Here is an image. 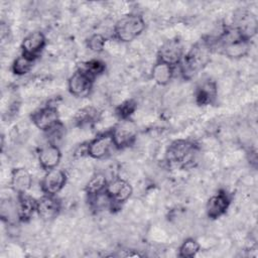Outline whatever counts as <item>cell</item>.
<instances>
[{"label": "cell", "mask_w": 258, "mask_h": 258, "mask_svg": "<svg viewBox=\"0 0 258 258\" xmlns=\"http://www.w3.org/2000/svg\"><path fill=\"white\" fill-rule=\"evenodd\" d=\"M145 29L143 17L136 13L122 16L114 25V37L121 42H130L137 38Z\"/></svg>", "instance_id": "6da1fadb"}, {"label": "cell", "mask_w": 258, "mask_h": 258, "mask_svg": "<svg viewBox=\"0 0 258 258\" xmlns=\"http://www.w3.org/2000/svg\"><path fill=\"white\" fill-rule=\"evenodd\" d=\"M210 59V46L207 43H197L182 56L180 73L184 78H191L199 73Z\"/></svg>", "instance_id": "7a4b0ae2"}, {"label": "cell", "mask_w": 258, "mask_h": 258, "mask_svg": "<svg viewBox=\"0 0 258 258\" xmlns=\"http://www.w3.org/2000/svg\"><path fill=\"white\" fill-rule=\"evenodd\" d=\"M197 152L198 147L194 142L189 140L178 139L173 141L168 146L166 151V159L172 164L187 166L195 160Z\"/></svg>", "instance_id": "3957f363"}, {"label": "cell", "mask_w": 258, "mask_h": 258, "mask_svg": "<svg viewBox=\"0 0 258 258\" xmlns=\"http://www.w3.org/2000/svg\"><path fill=\"white\" fill-rule=\"evenodd\" d=\"M94 78L83 69L77 70L68 81L70 93L75 97H87L93 88Z\"/></svg>", "instance_id": "277c9868"}, {"label": "cell", "mask_w": 258, "mask_h": 258, "mask_svg": "<svg viewBox=\"0 0 258 258\" xmlns=\"http://www.w3.org/2000/svg\"><path fill=\"white\" fill-rule=\"evenodd\" d=\"M67 179V173L62 169L55 167L46 170V173L40 182V188L44 195L55 196L64 187Z\"/></svg>", "instance_id": "5b68a950"}, {"label": "cell", "mask_w": 258, "mask_h": 258, "mask_svg": "<svg viewBox=\"0 0 258 258\" xmlns=\"http://www.w3.org/2000/svg\"><path fill=\"white\" fill-rule=\"evenodd\" d=\"M113 147H115V145L112 132L107 131L98 135L88 143L87 154L94 159H102L110 153Z\"/></svg>", "instance_id": "8992f818"}, {"label": "cell", "mask_w": 258, "mask_h": 258, "mask_svg": "<svg viewBox=\"0 0 258 258\" xmlns=\"http://www.w3.org/2000/svg\"><path fill=\"white\" fill-rule=\"evenodd\" d=\"M157 60L175 67L180 63L183 56L181 42L177 38H171L162 43L158 50Z\"/></svg>", "instance_id": "52a82bcc"}, {"label": "cell", "mask_w": 258, "mask_h": 258, "mask_svg": "<svg viewBox=\"0 0 258 258\" xmlns=\"http://www.w3.org/2000/svg\"><path fill=\"white\" fill-rule=\"evenodd\" d=\"M31 120L36 128L45 132L60 122L58 111L53 106H45L36 110L32 113Z\"/></svg>", "instance_id": "ba28073f"}, {"label": "cell", "mask_w": 258, "mask_h": 258, "mask_svg": "<svg viewBox=\"0 0 258 258\" xmlns=\"http://www.w3.org/2000/svg\"><path fill=\"white\" fill-rule=\"evenodd\" d=\"M106 192L114 204H121L130 199L133 192V187L127 180L115 178L108 182Z\"/></svg>", "instance_id": "9c48e42d"}, {"label": "cell", "mask_w": 258, "mask_h": 258, "mask_svg": "<svg viewBox=\"0 0 258 258\" xmlns=\"http://www.w3.org/2000/svg\"><path fill=\"white\" fill-rule=\"evenodd\" d=\"M236 27L243 38L250 40L257 32V19L255 15L247 10H240L234 16Z\"/></svg>", "instance_id": "30bf717a"}, {"label": "cell", "mask_w": 258, "mask_h": 258, "mask_svg": "<svg viewBox=\"0 0 258 258\" xmlns=\"http://www.w3.org/2000/svg\"><path fill=\"white\" fill-rule=\"evenodd\" d=\"M111 132L115 147L120 149L131 145L136 136L134 127L127 120H124V122L117 125L114 129L111 130Z\"/></svg>", "instance_id": "8fae6325"}, {"label": "cell", "mask_w": 258, "mask_h": 258, "mask_svg": "<svg viewBox=\"0 0 258 258\" xmlns=\"http://www.w3.org/2000/svg\"><path fill=\"white\" fill-rule=\"evenodd\" d=\"M38 200L27 192L18 194L16 201V212L18 220L22 222L29 221L34 214H37Z\"/></svg>", "instance_id": "7c38bea8"}, {"label": "cell", "mask_w": 258, "mask_h": 258, "mask_svg": "<svg viewBox=\"0 0 258 258\" xmlns=\"http://www.w3.org/2000/svg\"><path fill=\"white\" fill-rule=\"evenodd\" d=\"M46 43L45 35L41 31H33L27 34L21 42V50L23 54L35 58L44 48Z\"/></svg>", "instance_id": "4fadbf2b"}, {"label": "cell", "mask_w": 258, "mask_h": 258, "mask_svg": "<svg viewBox=\"0 0 258 258\" xmlns=\"http://www.w3.org/2000/svg\"><path fill=\"white\" fill-rule=\"evenodd\" d=\"M61 159V152L57 145L47 143L42 146L38 152V162L41 168L49 170L55 168Z\"/></svg>", "instance_id": "5bb4252c"}, {"label": "cell", "mask_w": 258, "mask_h": 258, "mask_svg": "<svg viewBox=\"0 0 258 258\" xmlns=\"http://www.w3.org/2000/svg\"><path fill=\"white\" fill-rule=\"evenodd\" d=\"M230 206V198L225 191H219L212 196L206 206L207 215L211 219H217L223 216Z\"/></svg>", "instance_id": "9a60e30c"}, {"label": "cell", "mask_w": 258, "mask_h": 258, "mask_svg": "<svg viewBox=\"0 0 258 258\" xmlns=\"http://www.w3.org/2000/svg\"><path fill=\"white\" fill-rule=\"evenodd\" d=\"M60 211V203L55 196L44 195L38 200L37 215L43 221H51L58 215Z\"/></svg>", "instance_id": "2e32d148"}, {"label": "cell", "mask_w": 258, "mask_h": 258, "mask_svg": "<svg viewBox=\"0 0 258 258\" xmlns=\"http://www.w3.org/2000/svg\"><path fill=\"white\" fill-rule=\"evenodd\" d=\"M10 184L12 189L18 194L27 192L32 185V177L29 171L23 167L14 168L11 171Z\"/></svg>", "instance_id": "e0dca14e"}, {"label": "cell", "mask_w": 258, "mask_h": 258, "mask_svg": "<svg viewBox=\"0 0 258 258\" xmlns=\"http://www.w3.org/2000/svg\"><path fill=\"white\" fill-rule=\"evenodd\" d=\"M218 97V86L212 80L202 82L196 90V101L199 105L206 106L215 102Z\"/></svg>", "instance_id": "ac0fdd59"}, {"label": "cell", "mask_w": 258, "mask_h": 258, "mask_svg": "<svg viewBox=\"0 0 258 258\" xmlns=\"http://www.w3.org/2000/svg\"><path fill=\"white\" fill-rule=\"evenodd\" d=\"M174 68L175 67H172L163 61L157 60L152 67L151 77L156 84L160 86H165L173 78Z\"/></svg>", "instance_id": "d6986e66"}, {"label": "cell", "mask_w": 258, "mask_h": 258, "mask_svg": "<svg viewBox=\"0 0 258 258\" xmlns=\"http://www.w3.org/2000/svg\"><path fill=\"white\" fill-rule=\"evenodd\" d=\"M250 45L249 40L246 39H238L236 41L227 43L222 46L223 52L232 58H240L246 55L249 51Z\"/></svg>", "instance_id": "ffe728a7"}, {"label": "cell", "mask_w": 258, "mask_h": 258, "mask_svg": "<svg viewBox=\"0 0 258 258\" xmlns=\"http://www.w3.org/2000/svg\"><path fill=\"white\" fill-rule=\"evenodd\" d=\"M100 118V113L97 108L93 106H87L79 110L75 115V123L76 125L83 127L87 125H91L97 122Z\"/></svg>", "instance_id": "44dd1931"}, {"label": "cell", "mask_w": 258, "mask_h": 258, "mask_svg": "<svg viewBox=\"0 0 258 258\" xmlns=\"http://www.w3.org/2000/svg\"><path fill=\"white\" fill-rule=\"evenodd\" d=\"M107 184H108V180L105 174L96 173L88 180L85 189H86V192L89 195V197H94L105 191Z\"/></svg>", "instance_id": "7402d4cb"}, {"label": "cell", "mask_w": 258, "mask_h": 258, "mask_svg": "<svg viewBox=\"0 0 258 258\" xmlns=\"http://www.w3.org/2000/svg\"><path fill=\"white\" fill-rule=\"evenodd\" d=\"M34 59L35 58H33L31 56L21 53L12 62L11 70H12L13 74H15L17 76H23V75L28 74L33 68Z\"/></svg>", "instance_id": "603a6c76"}, {"label": "cell", "mask_w": 258, "mask_h": 258, "mask_svg": "<svg viewBox=\"0 0 258 258\" xmlns=\"http://www.w3.org/2000/svg\"><path fill=\"white\" fill-rule=\"evenodd\" d=\"M201 246L199 242L192 238L185 239L179 247L178 255L182 258H191L198 254Z\"/></svg>", "instance_id": "cb8c5ba5"}, {"label": "cell", "mask_w": 258, "mask_h": 258, "mask_svg": "<svg viewBox=\"0 0 258 258\" xmlns=\"http://www.w3.org/2000/svg\"><path fill=\"white\" fill-rule=\"evenodd\" d=\"M136 103L133 100H126L123 103H121L117 109L116 114L118 117L122 120H127L136 110Z\"/></svg>", "instance_id": "d4e9b609"}, {"label": "cell", "mask_w": 258, "mask_h": 258, "mask_svg": "<svg viewBox=\"0 0 258 258\" xmlns=\"http://www.w3.org/2000/svg\"><path fill=\"white\" fill-rule=\"evenodd\" d=\"M82 69L86 73H88L92 78L95 79L97 76L104 73L106 66L103 61H101L99 59H92L90 61H87Z\"/></svg>", "instance_id": "484cf974"}, {"label": "cell", "mask_w": 258, "mask_h": 258, "mask_svg": "<svg viewBox=\"0 0 258 258\" xmlns=\"http://www.w3.org/2000/svg\"><path fill=\"white\" fill-rule=\"evenodd\" d=\"M87 45L90 50L94 52H101L105 48L106 38L101 33H95L89 37Z\"/></svg>", "instance_id": "4316f807"}]
</instances>
